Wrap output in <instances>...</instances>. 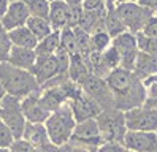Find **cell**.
I'll return each mask as SVG.
<instances>
[{
    "label": "cell",
    "instance_id": "cell-2",
    "mask_svg": "<svg viewBox=\"0 0 157 152\" xmlns=\"http://www.w3.org/2000/svg\"><path fill=\"white\" fill-rule=\"evenodd\" d=\"M0 84L8 95L17 98H25L41 90V86L32 71L17 68L8 62L0 63Z\"/></svg>",
    "mask_w": 157,
    "mask_h": 152
},
{
    "label": "cell",
    "instance_id": "cell-10",
    "mask_svg": "<svg viewBox=\"0 0 157 152\" xmlns=\"http://www.w3.org/2000/svg\"><path fill=\"white\" fill-rule=\"evenodd\" d=\"M81 87L92 100H95L100 104L101 109L116 108L113 92H111V89H109L106 79L97 78V76H89V78L81 84Z\"/></svg>",
    "mask_w": 157,
    "mask_h": 152
},
{
    "label": "cell",
    "instance_id": "cell-24",
    "mask_svg": "<svg viewBox=\"0 0 157 152\" xmlns=\"http://www.w3.org/2000/svg\"><path fill=\"white\" fill-rule=\"evenodd\" d=\"M22 2L29 8L30 16L49 19V10H51L49 0H22Z\"/></svg>",
    "mask_w": 157,
    "mask_h": 152
},
{
    "label": "cell",
    "instance_id": "cell-3",
    "mask_svg": "<svg viewBox=\"0 0 157 152\" xmlns=\"http://www.w3.org/2000/svg\"><path fill=\"white\" fill-rule=\"evenodd\" d=\"M76 124L78 122L75 119V114H73L70 104L65 103L62 108L54 111L48 117V120L44 122V127L49 135L51 142L54 146L60 147L71 139V135L75 131Z\"/></svg>",
    "mask_w": 157,
    "mask_h": 152
},
{
    "label": "cell",
    "instance_id": "cell-33",
    "mask_svg": "<svg viewBox=\"0 0 157 152\" xmlns=\"http://www.w3.org/2000/svg\"><path fill=\"white\" fill-rule=\"evenodd\" d=\"M127 149L124 147L122 142H116V141H103L101 144L97 147L95 152H125Z\"/></svg>",
    "mask_w": 157,
    "mask_h": 152
},
{
    "label": "cell",
    "instance_id": "cell-28",
    "mask_svg": "<svg viewBox=\"0 0 157 152\" xmlns=\"http://www.w3.org/2000/svg\"><path fill=\"white\" fill-rule=\"evenodd\" d=\"M101 57H103V62L106 63V66L111 71L121 66V55H119V52L116 51V48L113 44L109 46L106 51L101 52Z\"/></svg>",
    "mask_w": 157,
    "mask_h": 152
},
{
    "label": "cell",
    "instance_id": "cell-29",
    "mask_svg": "<svg viewBox=\"0 0 157 152\" xmlns=\"http://www.w3.org/2000/svg\"><path fill=\"white\" fill-rule=\"evenodd\" d=\"M73 32H75V36H76V41L79 44V49L82 54H86L89 55L90 54V33L86 32V30H82L81 27H75L73 28Z\"/></svg>",
    "mask_w": 157,
    "mask_h": 152
},
{
    "label": "cell",
    "instance_id": "cell-31",
    "mask_svg": "<svg viewBox=\"0 0 157 152\" xmlns=\"http://www.w3.org/2000/svg\"><path fill=\"white\" fill-rule=\"evenodd\" d=\"M82 10L95 13H105L108 10L106 0H82Z\"/></svg>",
    "mask_w": 157,
    "mask_h": 152
},
{
    "label": "cell",
    "instance_id": "cell-42",
    "mask_svg": "<svg viewBox=\"0 0 157 152\" xmlns=\"http://www.w3.org/2000/svg\"><path fill=\"white\" fill-rule=\"evenodd\" d=\"M152 82H155V84H157V74H155V76H152V78H149L144 84H152Z\"/></svg>",
    "mask_w": 157,
    "mask_h": 152
},
{
    "label": "cell",
    "instance_id": "cell-21",
    "mask_svg": "<svg viewBox=\"0 0 157 152\" xmlns=\"http://www.w3.org/2000/svg\"><path fill=\"white\" fill-rule=\"evenodd\" d=\"M60 49V30H54L49 36L38 41L35 48L36 55H54Z\"/></svg>",
    "mask_w": 157,
    "mask_h": 152
},
{
    "label": "cell",
    "instance_id": "cell-35",
    "mask_svg": "<svg viewBox=\"0 0 157 152\" xmlns=\"http://www.w3.org/2000/svg\"><path fill=\"white\" fill-rule=\"evenodd\" d=\"M10 150H11V152H33L32 146H30L25 139H22V138H21V139H14V142L11 144Z\"/></svg>",
    "mask_w": 157,
    "mask_h": 152
},
{
    "label": "cell",
    "instance_id": "cell-23",
    "mask_svg": "<svg viewBox=\"0 0 157 152\" xmlns=\"http://www.w3.org/2000/svg\"><path fill=\"white\" fill-rule=\"evenodd\" d=\"M60 46L70 54V57L76 55V54H81V49H79V44L76 41L75 32H73V28H70V27L60 30Z\"/></svg>",
    "mask_w": 157,
    "mask_h": 152
},
{
    "label": "cell",
    "instance_id": "cell-38",
    "mask_svg": "<svg viewBox=\"0 0 157 152\" xmlns=\"http://www.w3.org/2000/svg\"><path fill=\"white\" fill-rule=\"evenodd\" d=\"M13 2V0H0V21H2V17L5 16L8 6H10V3Z\"/></svg>",
    "mask_w": 157,
    "mask_h": 152
},
{
    "label": "cell",
    "instance_id": "cell-1",
    "mask_svg": "<svg viewBox=\"0 0 157 152\" xmlns=\"http://www.w3.org/2000/svg\"><path fill=\"white\" fill-rule=\"evenodd\" d=\"M106 82L113 92L117 109L128 111L144 104L146 84L132 70H125L122 66H119L109 73Z\"/></svg>",
    "mask_w": 157,
    "mask_h": 152
},
{
    "label": "cell",
    "instance_id": "cell-39",
    "mask_svg": "<svg viewBox=\"0 0 157 152\" xmlns=\"http://www.w3.org/2000/svg\"><path fill=\"white\" fill-rule=\"evenodd\" d=\"M65 3L68 6H79L82 5V0H65Z\"/></svg>",
    "mask_w": 157,
    "mask_h": 152
},
{
    "label": "cell",
    "instance_id": "cell-32",
    "mask_svg": "<svg viewBox=\"0 0 157 152\" xmlns=\"http://www.w3.org/2000/svg\"><path fill=\"white\" fill-rule=\"evenodd\" d=\"M144 104L152 109H157V84H146V100Z\"/></svg>",
    "mask_w": 157,
    "mask_h": 152
},
{
    "label": "cell",
    "instance_id": "cell-30",
    "mask_svg": "<svg viewBox=\"0 0 157 152\" xmlns=\"http://www.w3.org/2000/svg\"><path fill=\"white\" fill-rule=\"evenodd\" d=\"M14 139L16 138L11 133V130L6 127V124L2 119H0V147H11Z\"/></svg>",
    "mask_w": 157,
    "mask_h": 152
},
{
    "label": "cell",
    "instance_id": "cell-8",
    "mask_svg": "<svg viewBox=\"0 0 157 152\" xmlns=\"http://www.w3.org/2000/svg\"><path fill=\"white\" fill-rule=\"evenodd\" d=\"M68 142L95 152L97 147L103 142L97 119H89V120L78 122L76 127H75V131H73V135H71V139Z\"/></svg>",
    "mask_w": 157,
    "mask_h": 152
},
{
    "label": "cell",
    "instance_id": "cell-45",
    "mask_svg": "<svg viewBox=\"0 0 157 152\" xmlns=\"http://www.w3.org/2000/svg\"><path fill=\"white\" fill-rule=\"evenodd\" d=\"M49 2L52 3V2H65V0H49Z\"/></svg>",
    "mask_w": 157,
    "mask_h": 152
},
{
    "label": "cell",
    "instance_id": "cell-16",
    "mask_svg": "<svg viewBox=\"0 0 157 152\" xmlns=\"http://www.w3.org/2000/svg\"><path fill=\"white\" fill-rule=\"evenodd\" d=\"M35 62H36V52L35 49H29V48L13 46L10 57H8V63H11L13 66H17V68L27 70V71L33 70Z\"/></svg>",
    "mask_w": 157,
    "mask_h": 152
},
{
    "label": "cell",
    "instance_id": "cell-5",
    "mask_svg": "<svg viewBox=\"0 0 157 152\" xmlns=\"http://www.w3.org/2000/svg\"><path fill=\"white\" fill-rule=\"evenodd\" d=\"M67 103L70 104L73 114H75L76 122L97 119L98 114L103 111L95 100H92L89 95L82 90V87L79 84L73 82V81H71L70 89H68V101Z\"/></svg>",
    "mask_w": 157,
    "mask_h": 152
},
{
    "label": "cell",
    "instance_id": "cell-7",
    "mask_svg": "<svg viewBox=\"0 0 157 152\" xmlns=\"http://www.w3.org/2000/svg\"><path fill=\"white\" fill-rule=\"evenodd\" d=\"M116 13L121 17L127 32L135 35L143 32L146 22L152 16L149 10L141 6L140 3H116Z\"/></svg>",
    "mask_w": 157,
    "mask_h": 152
},
{
    "label": "cell",
    "instance_id": "cell-25",
    "mask_svg": "<svg viewBox=\"0 0 157 152\" xmlns=\"http://www.w3.org/2000/svg\"><path fill=\"white\" fill-rule=\"evenodd\" d=\"M113 43V38L108 35V32H97L90 33V52H103Z\"/></svg>",
    "mask_w": 157,
    "mask_h": 152
},
{
    "label": "cell",
    "instance_id": "cell-9",
    "mask_svg": "<svg viewBox=\"0 0 157 152\" xmlns=\"http://www.w3.org/2000/svg\"><path fill=\"white\" fill-rule=\"evenodd\" d=\"M127 130L132 131H157V109L149 106H138L125 111Z\"/></svg>",
    "mask_w": 157,
    "mask_h": 152
},
{
    "label": "cell",
    "instance_id": "cell-40",
    "mask_svg": "<svg viewBox=\"0 0 157 152\" xmlns=\"http://www.w3.org/2000/svg\"><path fill=\"white\" fill-rule=\"evenodd\" d=\"M5 95H6V90L2 87V84H0V104H2L3 98H5Z\"/></svg>",
    "mask_w": 157,
    "mask_h": 152
},
{
    "label": "cell",
    "instance_id": "cell-44",
    "mask_svg": "<svg viewBox=\"0 0 157 152\" xmlns=\"http://www.w3.org/2000/svg\"><path fill=\"white\" fill-rule=\"evenodd\" d=\"M0 152H11L10 147H0Z\"/></svg>",
    "mask_w": 157,
    "mask_h": 152
},
{
    "label": "cell",
    "instance_id": "cell-37",
    "mask_svg": "<svg viewBox=\"0 0 157 152\" xmlns=\"http://www.w3.org/2000/svg\"><path fill=\"white\" fill-rule=\"evenodd\" d=\"M140 5L147 8L152 14H157V0H141Z\"/></svg>",
    "mask_w": 157,
    "mask_h": 152
},
{
    "label": "cell",
    "instance_id": "cell-18",
    "mask_svg": "<svg viewBox=\"0 0 157 152\" xmlns=\"http://www.w3.org/2000/svg\"><path fill=\"white\" fill-rule=\"evenodd\" d=\"M49 22L54 30L70 27V6L65 2H52L49 10Z\"/></svg>",
    "mask_w": 157,
    "mask_h": 152
},
{
    "label": "cell",
    "instance_id": "cell-19",
    "mask_svg": "<svg viewBox=\"0 0 157 152\" xmlns=\"http://www.w3.org/2000/svg\"><path fill=\"white\" fill-rule=\"evenodd\" d=\"M10 38L13 46H19V48H29V49H35L38 40L35 38V35L29 30V27L24 25L19 28H14L10 32Z\"/></svg>",
    "mask_w": 157,
    "mask_h": 152
},
{
    "label": "cell",
    "instance_id": "cell-13",
    "mask_svg": "<svg viewBox=\"0 0 157 152\" xmlns=\"http://www.w3.org/2000/svg\"><path fill=\"white\" fill-rule=\"evenodd\" d=\"M32 73L40 86H44L51 79L57 78L60 74V66H59L56 54L54 55H36V62L33 65Z\"/></svg>",
    "mask_w": 157,
    "mask_h": 152
},
{
    "label": "cell",
    "instance_id": "cell-36",
    "mask_svg": "<svg viewBox=\"0 0 157 152\" xmlns=\"http://www.w3.org/2000/svg\"><path fill=\"white\" fill-rule=\"evenodd\" d=\"M57 152H92V150L84 149V147H79L76 144H71V142H67V144L57 147Z\"/></svg>",
    "mask_w": 157,
    "mask_h": 152
},
{
    "label": "cell",
    "instance_id": "cell-27",
    "mask_svg": "<svg viewBox=\"0 0 157 152\" xmlns=\"http://www.w3.org/2000/svg\"><path fill=\"white\" fill-rule=\"evenodd\" d=\"M136 41H138V49L141 52L157 57V38L147 36L143 32H140V33H136Z\"/></svg>",
    "mask_w": 157,
    "mask_h": 152
},
{
    "label": "cell",
    "instance_id": "cell-43",
    "mask_svg": "<svg viewBox=\"0 0 157 152\" xmlns=\"http://www.w3.org/2000/svg\"><path fill=\"white\" fill-rule=\"evenodd\" d=\"M106 3H108V6H109V5H116L117 0H106Z\"/></svg>",
    "mask_w": 157,
    "mask_h": 152
},
{
    "label": "cell",
    "instance_id": "cell-34",
    "mask_svg": "<svg viewBox=\"0 0 157 152\" xmlns=\"http://www.w3.org/2000/svg\"><path fill=\"white\" fill-rule=\"evenodd\" d=\"M143 33L147 36H154L157 38V14H152L151 19L146 22L144 28H143Z\"/></svg>",
    "mask_w": 157,
    "mask_h": 152
},
{
    "label": "cell",
    "instance_id": "cell-14",
    "mask_svg": "<svg viewBox=\"0 0 157 152\" xmlns=\"http://www.w3.org/2000/svg\"><path fill=\"white\" fill-rule=\"evenodd\" d=\"M29 19H30V13H29L27 5L22 2V0H13L0 22H2V25L8 32H11V30H14V28L27 25V21H29Z\"/></svg>",
    "mask_w": 157,
    "mask_h": 152
},
{
    "label": "cell",
    "instance_id": "cell-15",
    "mask_svg": "<svg viewBox=\"0 0 157 152\" xmlns=\"http://www.w3.org/2000/svg\"><path fill=\"white\" fill-rule=\"evenodd\" d=\"M40 92L32 93V95H29V97L22 98V101H21L24 116H25L27 122H30V124H44L46 120H48V117L52 114V112H49L48 109H46L44 104L41 103Z\"/></svg>",
    "mask_w": 157,
    "mask_h": 152
},
{
    "label": "cell",
    "instance_id": "cell-47",
    "mask_svg": "<svg viewBox=\"0 0 157 152\" xmlns=\"http://www.w3.org/2000/svg\"><path fill=\"white\" fill-rule=\"evenodd\" d=\"M154 152H157V150H154Z\"/></svg>",
    "mask_w": 157,
    "mask_h": 152
},
{
    "label": "cell",
    "instance_id": "cell-46",
    "mask_svg": "<svg viewBox=\"0 0 157 152\" xmlns=\"http://www.w3.org/2000/svg\"><path fill=\"white\" fill-rule=\"evenodd\" d=\"M125 152H133V150H125Z\"/></svg>",
    "mask_w": 157,
    "mask_h": 152
},
{
    "label": "cell",
    "instance_id": "cell-17",
    "mask_svg": "<svg viewBox=\"0 0 157 152\" xmlns=\"http://www.w3.org/2000/svg\"><path fill=\"white\" fill-rule=\"evenodd\" d=\"M133 73L146 82L149 78L157 74V57L140 51V54H138L136 60H135Z\"/></svg>",
    "mask_w": 157,
    "mask_h": 152
},
{
    "label": "cell",
    "instance_id": "cell-20",
    "mask_svg": "<svg viewBox=\"0 0 157 152\" xmlns=\"http://www.w3.org/2000/svg\"><path fill=\"white\" fill-rule=\"evenodd\" d=\"M105 28L108 35L111 38H116L119 36L121 33L127 32L125 25L122 24L121 17H119V14L116 13V5H109L108 10H106V16H105Z\"/></svg>",
    "mask_w": 157,
    "mask_h": 152
},
{
    "label": "cell",
    "instance_id": "cell-26",
    "mask_svg": "<svg viewBox=\"0 0 157 152\" xmlns=\"http://www.w3.org/2000/svg\"><path fill=\"white\" fill-rule=\"evenodd\" d=\"M13 49V43L10 38V32L2 25L0 22V63L8 62V57H10V52Z\"/></svg>",
    "mask_w": 157,
    "mask_h": 152
},
{
    "label": "cell",
    "instance_id": "cell-22",
    "mask_svg": "<svg viewBox=\"0 0 157 152\" xmlns=\"http://www.w3.org/2000/svg\"><path fill=\"white\" fill-rule=\"evenodd\" d=\"M27 27H29V30L35 35V38L38 41L44 40L46 36H49L54 32L49 19H44V17H33V16H30V19L27 21Z\"/></svg>",
    "mask_w": 157,
    "mask_h": 152
},
{
    "label": "cell",
    "instance_id": "cell-6",
    "mask_svg": "<svg viewBox=\"0 0 157 152\" xmlns=\"http://www.w3.org/2000/svg\"><path fill=\"white\" fill-rule=\"evenodd\" d=\"M21 101L22 98H17L6 93L2 104H0V119L6 124V127L11 130L16 139L22 138L25 125H27V119L24 116Z\"/></svg>",
    "mask_w": 157,
    "mask_h": 152
},
{
    "label": "cell",
    "instance_id": "cell-12",
    "mask_svg": "<svg viewBox=\"0 0 157 152\" xmlns=\"http://www.w3.org/2000/svg\"><path fill=\"white\" fill-rule=\"evenodd\" d=\"M122 144L127 150L154 152V150H157V131H132V130H128Z\"/></svg>",
    "mask_w": 157,
    "mask_h": 152
},
{
    "label": "cell",
    "instance_id": "cell-11",
    "mask_svg": "<svg viewBox=\"0 0 157 152\" xmlns=\"http://www.w3.org/2000/svg\"><path fill=\"white\" fill-rule=\"evenodd\" d=\"M116 51L121 55V66L125 70H132L135 66V60L138 54H140V49H138V41H136V35L130 33V32H124L119 36L113 38L111 43Z\"/></svg>",
    "mask_w": 157,
    "mask_h": 152
},
{
    "label": "cell",
    "instance_id": "cell-4",
    "mask_svg": "<svg viewBox=\"0 0 157 152\" xmlns=\"http://www.w3.org/2000/svg\"><path fill=\"white\" fill-rule=\"evenodd\" d=\"M97 124L103 141L122 142L128 131L125 124V111H121L117 108L103 109L98 114Z\"/></svg>",
    "mask_w": 157,
    "mask_h": 152
},
{
    "label": "cell",
    "instance_id": "cell-41",
    "mask_svg": "<svg viewBox=\"0 0 157 152\" xmlns=\"http://www.w3.org/2000/svg\"><path fill=\"white\" fill-rule=\"evenodd\" d=\"M141 0H117V3H140Z\"/></svg>",
    "mask_w": 157,
    "mask_h": 152
}]
</instances>
